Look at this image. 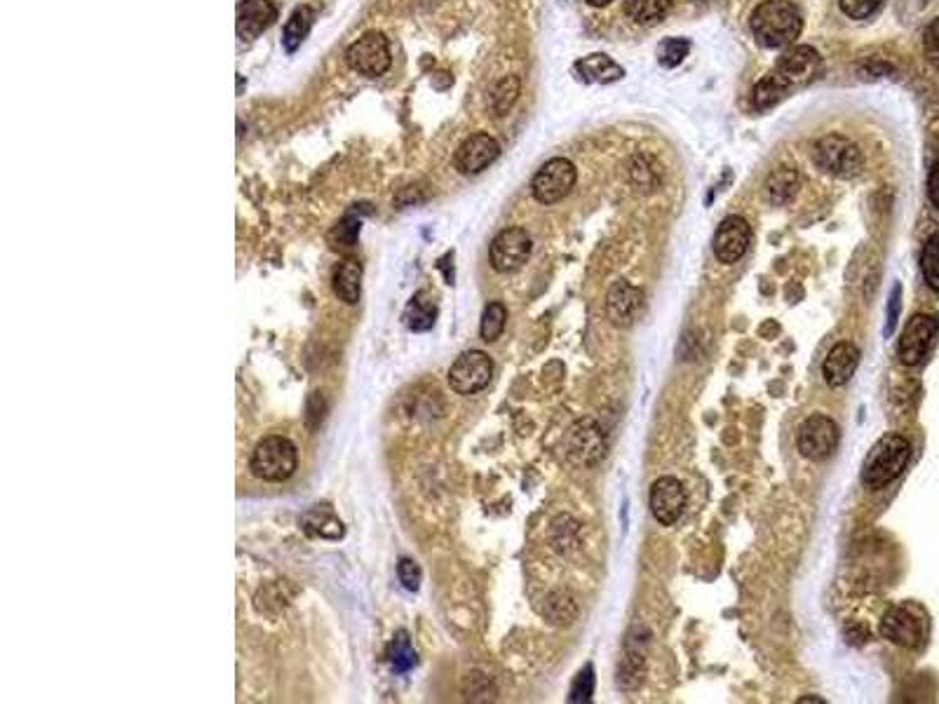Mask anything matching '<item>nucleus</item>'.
Here are the masks:
<instances>
[{
    "label": "nucleus",
    "mask_w": 939,
    "mask_h": 704,
    "mask_svg": "<svg viewBox=\"0 0 939 704\" xmlns=\"http://www.w3.org/2000/svg\"><path fill=\"white\" fill-rule=\"evenodd\" d=\"M235 19H238V22H235V26H238V36L242 40H254L275 24L278 8H275L273 0H240Z\"/></svg>",
    "instance_id": "nucleus-17"
},
{
    "label": "nucleus",
    "mask_w": 939,
    "mask_h": 704,
    "mask_svg": "<svg viewBox=\"0 0 939 704\" xmlns=\"http://www.w3.org/2000/svg\"><path fill=\"white\" fill-rule=\"evenodd\" d=\"M303 528L315 538H327V540H339L343 536V524L341 519L331 512V507L327 505H317L313 510H308L303 514Z\"/></svg>",
    "instance_id": "nucleus-21"
},
{
    "label": "nucleus",
    "mask_w": 939,
    "mask_h": 704,
    "mask_svg": "<svg viewBox=\"0 0 939 704\" xmlns=\"http://www.w3.org/2000/svg\"><path fill=\"white\" fill-rule=\"evenodd\" d=\"M921 268H923V277H925V282H928V287L939 291V235H932V238L925 242Z\"/></svg>",
    "instance_id": "nucleus-30"
},
{
    "label": "nucleus",
    "mask_w": 939,
    "mask_h": 704,
    "mask_svg": "<svg viewBox=\"0 0 939 704\" xmlns=\"http://www.w3.org/2000/svg\"><path fill=\"white\" fill-rule=\"evenodd\" d=\"M517 97H519V78L517 76L503 78L501 83L493 87V92H491V111H493V115H498V118H501V115H508V111L512 108V104L517 101Z\"/></svg>",
    "instance_id": "nucleus-26"
},
{
    "label": "nucleus",
    "mask_w": 939,
    "mask_h": 704,
    "mask_svg": "<svg viewBox=\"0 0 939 704\" xmlns=\"http://www.w3.org/2000/svg\"><path fill=\"white\" fill-rule=\"evenodd\" d=\"M813 160L824 174L839 176V179H853L864 167L860 148L850 139L841 137V134H827V137L817 141L813 148Z\"/></svg>",
    "instance_id": "nucleus-4"
},
{
    "label": "nucleus",
    "mask_w": 939,
    "mask_h": 704,
    "mask_svg": "<svg viewBox=\"0 0 939 704\" xmlns=\"http://www.w3.org/2000/svg\"><path fill=\"white\" fill-rule=\"evenodd\" d=\"M531 249V235L524 228H505L491 242L489 261L498 273H515L529 261Z\"/></svg>",
    "instance_id": "nucleus-11"
},
{
    "label": "nucleus",
    "mask_w": 939,
    "mask_h": 704,
    "mask_svg": "<svg viewBox=\"0 0 939 704\" xmlns=\"http://www.w3.org/2000/svg\"><path fill=\"white\" fill-rule=\"evenodd\" d=\"M925 632H928L925 618L909 606L890 608L881 620V634L886 636L888 641H893L895 646H902V648L921 646V643L925 641Z\"/></svg>",
    "instance_id": "nucleus-12"
},
{
    "label": "nucleus",
    "mask_w": 939,
    "mask_h": 704,
    "mask_svg": "<svg viewBox=\"0 0 939 704\" xmlns=\"http://www.w3.org/2000/svg\"><path fill=\"white\" fill-rule=\"evenodd\" d=\"M923 52L925 59L939 71V17L925 26L923 33Z\"/></svg>",
    "instance_id": "nucleus-38"
},
{
    "label": "nucleus",
    "mask_w": 939,
    "mask_h": 704,
    "mask_svg": "<svg viewBox=\"0 0 939 704\" xmlns=\"http://www.w3.org/2000/svg\"><path fill=\"white\" fill-rule=\"evenodd\" d=\"M576 615H578V608L576 604H573V599L569 597V594L557 592L547 599V618L559 622V625H571V622L576 620Z\"/></svg>",
    "instance_id": "nucleus-31"
},
{
    "label": "nucleus",
    "mask_w": 939,
    "mask_h": 704,
    "mask_svg": "<svg viewBox=\"0 0 939 704\" xmlns=\"http://www.w3.org/2000/svg\"><path fill=\"white\" fill-rule=\"evenodd\" d=\"M785 94H787L785 87H782L778 83V78L770 73V76L763 78L761 83L754 87V106L761 108V111H763V108H770V106L778 104V101L785 97Z\"/></svg>",
    "instance_id": "nucleus-32"
},
{
    "label": "nucleus",
    "mask_w": 939,
    "mask_h": 704,
    "mask_svg": "<svg viewBox=\"0 0 939 704\" xmlns=\"http://www.w3.org/2000/svg\"><path fill=\"white\" fill-rule=\"evenodd\" d=\"M857 364H860V350H857V345L848 341L836 343L822 364L824 381H827V385H832V388H841V385H846L850 378L855 376Z\"/></svg>",
    "instance_id": "nucleus-18"
},
{
    "label": "nucleus",
    "mask_w": 939,
    "mask_h": 704,
    "mask_svg": "<svg viewBox=\"0 0 939 704\" xmlns=\"http://www.w3.org/2000/svg\"><path fill=\"white\" fill-rule=\"evenodd\" d=\"M397 575H400V582L409 592H416L418 585H421V568H418L416 561L402 559L397 564Z\"/></svg>",
    "instance_id": "nucleus-39"
},
{
    "label": "nucleus",
    "mask_w": 939,
    "mask_h": 704,
    "mask_svg": "<svg viewBox=\"0 0 939 704\" xmlns=\"http://www.w3.org/2000/svg\"><path fill=\"white\" fill-rule=\"evenodd\" d=\"M841 439V430L836 421H832L829 416L824 414H813L810 418L803 421L799 428V451L803 458L808 460H824L829 458L836 451Z\"/></svg>",
    "instance_id": "nucleus-9"
},
{
    "label": "nucleus",
    "mask_w": 939,
    "mask_h": 704,
    "mask_svg": "<svg viewBox=\"0 0 939 704\" xmlns=\"http://www.w3.org/2000/svg\"><path fill=\"white\" fill-rule=\"evenodd\" d=\"M900 294H902V289H900V284H897V287L893 289V296H890V310H888V324H886L888 336L895 331L897 317H900Z\"/></svg>",
    "instance_id": "nucleus-40"
},
{
    "label": "nucleus",
    "mask_w": 939,
    "mask_h": 704,
    "mask_svg": "<svg viewBox=\"0 0 939 704\" xmlns=\"http://www.w3.org/2000/svg\"><path fill=\"white\" fill-rule=\"evenodd\" d=\"M799 704H824L822 697H801Z\"/></svg>",
    "instance_id": "nucleus-42"
},
{
    "label": "nucleus",
    "mask_w": 939,
    "mask_h": 704,
    "mask_svg": "<svg viewBox=\"0 0 939 704\" xmlns=\"http://www.w3.org/2000/svg\"><path fill=\"white\" fill-rule=\"evenodd\" d=\"M296 465H299V453H296V446L289 442L287 437H266L256 444V449L252 453V472L263 482H285L296 472Z\"/></svg>",
    "instance_id": "nucleus-3"
},
{
    "label": "nucleus",
    "mask_w": 939,
    "mask_h": 704,
    "mask_svg": "<svg viewBox=\"0 0 939 704\" xmlns=\"http://www.w3.org/2000/svg\"><path fill=\"white\" fill-rule=\"evenodd\" d=\"M346 62L350 69L364 78L383 76V73H388L390 64H393L388 38L381 31L364 33L346 50Z\"/></svg>",
    "instance_id": "nucleus-5"
},
{
    "label": "nucleus",
    "mask_w": 939,
    "mask_h": 704,
    "mask_svg": "<svg viewBox=\"0 0 939 704\" xmlns=\"http://www.w3.org/2000/svg\"><path fill=\"white\" fill-rule=\"evenodd\" d=\"M886 0H839L843 15H848L850 19H869L874 17L878 10L883 8Z\"/></svg>",
    "instance_id": "nucleus-36"
},
{
    "label": "nucleus",
    "mask_w": 939,
    "mask_h": 704,
    "mask_svg": "<svg viewBox=\"0 0 939 704\" xmlns=\"http://www.w3.org/2000/svg\"><path fill=\"white\" fill-rule=\"evenodd\" d=\"M754 38L768 50H782L801 36L803 15L792 0H763L749 19Z\"/></svg>",
    "instance_id": "nucleus-1"
},
{
    "label": "nucleus",
    "mask_w": 939,
    "mask_h": 704,
    "mask_svg": "<svg viewBox=\"0 0 939 704\" xmlns=\"http://www.w3.org/2000/svg\"><path fill=\"white\" fill-rule=\"evenodd\" d=\"M498 155H501V146H498V141L493 139L491 134L479 132V134H472V137H468L461 146H458L454 162H456L458 172L465 176H472V174L484 172V169L489 167Z\"/></svg>",
    "instance_id": "nucleus-15"
},
{
    "label": "nucleus",
    "mask_w": 939,
    "mask_h": 704,
    "mask_svg": "<svg viewBox=\"0 0 939 704\" xmlns=\"http://www.w3.org/2000/svg\"><path fill=\"white\" fill-rule=\"evenodd\" d=\"M578 181V172L573 162L566 158H552L538 169L531 181V193L540 205H557L573 191Z\"/></svg>",
    "instance_id": "nucleus-7"
},
{
    "label": "nucleus",
    "mask_w": 939,
    "mask_h": 704,
    "mask_svg": "<svg viewBox=\"0 0 939 704\" xmlns=\"http://www.w3.org/2000/svg\"><path fill=\"white\" fill-rule=\"evenodd\" d=\"M937 334H939V320L935 315L911 317L909 324L902 331L900 345H897L902 364H907V367H918V364H923L925 360H928Z\"/></svg>",
    "instance_id": "nucleus-10"
},
{
    "label": "nucleus",
    "mask_w": 939,
    "mask_h": 704,
    "mask_svg": "<svg viewBox=\"0 0 939 704\" xmlns=\"http://www.w3.org/2000/svg\"><path fill=\"white\" fill-rule=\"evenodd\" d=\"M911 444L902 435H883L871 446L862 465V484L867 489H883L902 475L909 463Z\"/></svg>",
    "instance_id": "nucleus-2"
},
{
    "label": "nucleus",
    "mask_w": 939,
    "mask_h": 704,
    "mask_svg": "<svg viewBox=\"0 0 939 704\" xmlns=\"http://www.w3.org/2000/svg\"><path fill=\"white\" fill-rule=\"evenodd\" d=\"M822 73V57L815 47L810 45H792L782 52V57L775 64L773 76L789 92L792 87H803Z\"/></svg>",
    "instance_id": "nucleus-6"
},
{
    "label": "nucleus",
    "mask_w": 939,
    "mask_h": 704,
    "mask_svg": "<svg viewBox=\"0 0 939 704\" xmlns=\"http://www.w3.org/2000/svg\"><path fill=\"white\" fill-rule=\"evenodd\" d=\"M688 52H691V43L681 38H665L658 45V59L662 66H667V69H674V66H679L681 62H684Z\"/></svg>",
    "instance_id": "nucleus-33"
},
{
    "label": "nucleus",
    "mask_w": 939,
    "mask_h": 704,
    "mask_svg": "<svg viewBox=\"0 0 939 704\" xmlns=\"http://www.w3.org/2000/svg\"><path fill=\"white\" fill-rule=\"evenodd\" d=\"M493 362L482 350L463 352L449 369V385L458 395H477L491 383Z\"/></svg>",
    "instance_id": "nucleus-8"
},
{
    "label": "nucleus",
    "mask_w": 939,
    "mask_h": 704,
    "mask_svg": "<svg viewBox=\"0 0 939 704\" xmlns=\"http://www.w3.org/2000/svg\"><path fill=\"white\" fill-rule=\"evenodd\" d=\"M407 324L411 331H428L435 324L437 308L430 301H423V294H416L407 308Z\"/></svg>",
    "instance_id": "nucleus-28"
},
{
    "label": "nucleus",
    "mask_w": 939,
    "mask_h": 704,
    "mask_svg": "<svg viewBox=\"0 0 939 704\" xmlns=\"http://www.w3.org/2000/svg\"><path fill=\"white\" fill-rule=\"evenodd\" d=\"M585 3H590L594 5V8H604V5H609L611 0H585Z\"/></svg>",
    "instance_id": "nucleus-43"
},
{
    "label": "nucleus",
    "mask_w": 939,
    "mask_h": 704,
    "mask_svg": "<svg viewBox=\"0 0 939 704\" xmlns=\"http://www.w3.org/2000/svg\"><path fill=\"white\" fill-rule=\"evenodd\" d=\"M592 693H594V669H592V665H587L583 672L576 676V681H573L569 700L571 702H590Z\"/></svg>",
    "instance_id": "nucleus-37"
},
{
    "label": "nucleus",
    "mask_w": 939,
    "mask_h": 704,
    "mask_svg": "<svg viewBox=\"0 0 939 704\" xmlns=\"http://www.w3.org/2000/svg\"><path fill=\"white\" fill-rule=\"evenodd\" d=\"M928 195H930L932 205L939 209V162L932 167V172L928 176Z\"/></svg>",
    "instance_id": "nucleus-41"
},
{
    "label": "nucleus",
    "mask_w": 939,
    "mask_h": 704,
    "mask_svg": "<svg viewBox=\"0 0 939 704\" xmlns=\"http://www.w3.org/2000/svg\"><path fill=\"white\" fill-rule=\"evenodd\" d=\"M360 280H362V266L353 259L343 261L334 273V291L336 296L348 306H355L360 301Z\"/></svg>",
    "instance_id": "nucleus-22"
},
{
    "label": "nucleus",
    "mask_w": 939,
    "mask_h": 704,
    "mask_svg": "<svg viewBox=\"0 0 939 704\" xmlns=\"http://www.w3.org/2000/svg\"><path fill=\"white\" fill-rule=\"evenodd\" d=\"M641 310H644V294L637 287L625 280L613 284L606 299V313L616 327H632Z\"/></svg>",
    "instance_id": "nucleus-16"
},
{
    "label": "nucleus",
    "mask_w": 939,
    "mask_h": 704,
    "mask_svg": "<svg viewBox=\"0 0 939 704\" xmlns=\"http://www.w3.org/2000/svg\"><path fill=\"white\" fill-rule=\"evenodd\" d=\"M768 200L773 205H787L801 188V176L792 167H780L768 176Z\"/></svg>",
    "instance_id": "nucleus-23"
},
{
    "label": "nucleus",
    "mask_w": 939,
    "mask_h": 704,
    "mask_svg": "<svg viewBox=\"0 0 939 704\" xmlns=\"http://www.w3.org/2000/svg\"><path fill=\"white\" fill-rule=\"evenodd\" d=\"M576 73L587 83H616L625 76V71L606 54H590L576 64Z\"/></svg>",
    "instance_id": "nucleus-20"
},
{
    "label": "nucleus",
    "mask_w": 939,
    "mask_h": 704,
    "mask_svg": "<svg viewBox=\"0 0 939 704\" xmlns=\"http://www.w3.org/2000/svg\"><path fill=\"white\" fill-rule=\"evenodd\" d=\"M686 507V489L677 477H660L651 489V512L662 526L677 524Z\"/></svg>",
    "instance_id": "nucleus-14"
},
{
    "label": "nucleus",
    "mask_w": 939,
    "mask_h": 704,
    "mask_svg": "<svg viewBox=\"0 0 939 704\" xmlns=\"http://www.w3.org/2000/svg\"><path fill=\"white\" fill-rule=\"evenodd\" d=\"M505 320H508V310H505L503 303L493 301V303H489V306L484 308L482 327H479V334H482V338H484L486 343L496 341V338L503 334Z\"/></svg>",
    "instance_id": "nucleus-29"
},
{
    "label": "nucleus",
    "mask_w": 939,
    "mask_h": 704,
    "mask_svg": "<svg viewBox=\"0 0 939 704\" xmlns=\"http://www.w3.org/2000/svg\"><path fill=\"white\" fill-rule=\"evenodd\" d=\"M641 679H644V658L641 655H627L620 665L618 672V686L623 690H634L639 688Z\"/></svg>",
    "instance_id": "nucleus-34"
},
{
    "label": "nucleus",
    "mask_w": 939,
    "mask_h": 704,
    "mask_svg": "<svg viewBox=\"0 0 939 704\" xmlns=\"http://www.w3.org/2000/svg\"><path fill=\"white\" fill-rule=\"evenodd\" d=\"M672 0H625V15L639 26H655L670 15Z\"/></svg>",
    "instance_id": "nucleus-24"
},
{
    "label": "nucleus",
    "mask_w": 939,
    "mask_h": 704,
    "mask_svg": "<svg viewBox=\"0 0 939 704\" xmlns=\"http://www.w3.org/2000/svg\"><path fill=\"white\" fill-rule=\"evenodd\" d=\"M315 22V12L308 8V5H301L292 12V17L287 19L285 31H282V45H285L287 52H296L301 47L303 40L308 38L310 29H313Z\"/></svg>",
    "instance_id": "nucleus-25"
},
{
    "label": "nucleus",
    "mask_w": 939,
    "mask_h": 704,
    "mask_svg": "<svg viewBox=\"0 0 939 704\" xmlns=\"http://www.w3.org/2000/svg\"><path fill=\"white\" fill-rule=\"evenodd\" d=\"M752 245V228L742 216H728L714 235V256L726 266L738 263Z\"/></svg>",
    "instance_id": "nucleus-13"
},
{
    "label": "nucleus",
    "mask_w": 939,
    "mask_h": 704,
    "mask_svg": "<svg viewBox=\"0 0 939 704\" xmlns=\"http://www.w3.org/2000/svg\"><path fill=\"white\" fill-rule=\"evenodd\" d=\"M573 456H578L583 463H594L604 453V437L594 421H580L571 430Z\"/></svg>",
    "instance_id": "nucleus-19"
},
{
    "label": "nucleus",
    "mask_w": 939,
    "mask_h": 704,
    "mask_svg": "<svg viewBox=\"0 0 939 704\" xmlns=\"http://www.w3.org/2000/svg\"><path fill=\"white\" fill-rule=\"evenodd\" d=\"M357 235H360V219H355V216H346V219H343L339 226L334 228V233L329 235V240L336 249H339V247H353Z\"/></svg>",
    "instance_id": "nucleus-35"
},
{
    "label": "nucleus",
    "mask_w": 939,
    "mask_h": 704,
    "mask_svg": "<svg viewBox=\"0 0 939 704\" xmlns=\"http://www.w3.org/2000/svg\"><path fill=\"white\" fill-rule=\"evenodd\" d=\"M388 658H390V667H393L397 674H407L409 669L416 665V651L411 648L407 632H400L395 636L393 643H390Z\"/></svg>",
    "instance_id": "nucleus-27"
}]
</instances>
